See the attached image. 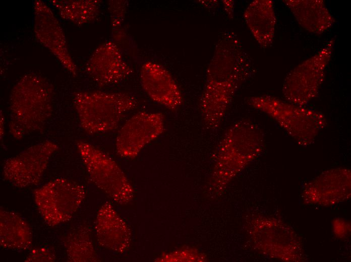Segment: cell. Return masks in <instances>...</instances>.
Segmentation results:
<instances>
[{
  "label": "cell",
  "instance_id": "cell-7",
  "mask_svg": "<svg viewBox=\"0 0 351 262\" xmlns=\"http://www.w3.org/2000/svg\"><path fill=\"white\" fill-rule=\"evenodd\" d=\"M85 196V190L74 181L53 179L34 191V201L45 222L53 227L69 221Z\"/></svg>",
  "mask_w": 351,
  "mask_h": 262
},
{
  "label": "cell",
  "instance_id": "cell-14",
  "mask_svg": "<svg viewBox=\"0 0 351 262\" xmlns=\"http://www.w3.org/2000/svg\"><path fill=\"white\" fill-rule=\"evenodd\" d=\"M95 230L98 243L106 249L122 252L129 246V228L108 203L102 205L98 212Z\"/></svg>",
  "mask_w": 351,
  "mask_h": 262
},
{
  "label": "cell",
  "instance_id": "cell-17",
  "mask_svg": "<svg viewBox=\"0 0 351 262\" xmlns=\"http://www.w3.org/2000/svg\"><path fill=\"white\" fill-rule=\"evenodd\" d=\"M31 228L18 213L0 209V245L3 248L18 251L29 249L32 244Z\"/></svg>",
  "mask_w": 351,
  "mask_h": 262
},
{
  "label": "cell",
  "instance_id": "cell-20",
  "mask_svg": "<svg viewBox=\"0 0 351 262\" xmlns=\"http://www.w3.org/2000/svg\"><path fill=\"white\" fill-rule=\"evenodd\" d=\"M128 4L127 1L124 0L109 1L108 2L113 35L115 40H120L122 36V26L127 11Z\"/></svg>",
  "mask_w": 351,
  "mask_h": 262
},
{
  "label": "cell",
  "instance_id": "cell-11",
  "mask_svg": "<svg viewBox=\"0 0 351 262\" xmlns=\"http://www.w3.org/2000/svg\"><path fill=\"white\" fill-rule=\"evenodd\" d=\"M34 31L37 40L47 48L72 75L77 68L69 52L62 26L51 8L43 1H35Z\"/></svg>",
  "mask_w": 351,
  "mask_h": 262
},
{
  "label": "cell",
  "instance_id": "cell-13",
  "mask_svg": "<svg viewBox=\"0 0 351 262\" xmlns=\"http://www.w3.org/2000/svg\"><path fill=\"white\" fill-rule=\"evenodd\" d=\"M141 86L154 102L175 110L183 103L181 89L170 72L162 65L148 61L141 66Z\"/></svg>",
  "mask_w": 351,
  "mask_h": 262
},
{
  "label": "cell",
  "instance_id": "cell-19",
  "mask_svg": "<svg viewBox=\"0 0 351 262\" xmlns=\"http://www.w3.org/2000/svg\"><path fill=\"white\" fill-rule=\"evenodd\" d=\"M63 243L69 261H96L98 259L90 231L86 226L70 230L64 237Z\"/></svg>",
  "mask_w": 351,
  "mask_h": 262
},
{
  "label": "cell",
  "instance_id": "cell-3",
  "mask_svg": "<svg viewBox=\"0 0 351 262\" xmlns=\"http://www.w3.org/2000/svg\"><path fill=\"white\" fill-rule=\"evenodd\" d=\"M263 139L260 128L249 120H239L229 127L217 147L213 184L226 183L260 152Z\"/></svg>",
  "mask_w": 351,
  "mask_h": 262
},
{
  "label": "cell",
  "instance_id": "cell-1",
  "mask_svg": "<svg viewBox=\"0 0 351 262\" xmlns=\"http://www.w3.org/2000/svg\"><path fill=\"white\" fill-rule=\"evenodd\" d=\"M250 58L235 34L223 33L215 46L206 71L200 99V109L206 126H220L233 97L252 72Z\"/></svg>",
  "mask_w": 351,
  "mask_h": 262
},
{
  "label": "cell",
  "instance_id": "cell-6",
  "mask_svg": "<svg viewBox=\"0 0 351 262\" xmlns=\"http://www.w3.org/2000/svg\"><path fill=\"white\" fill-rule=\"evenodd\" d=\"M77 147L90 180L97 187L120 204L131 200L132 186L112 158L85 141L78 142Z\"/></svg>",
  "mask_w": 351,
  "mask_h": 262
},
{
  "label": "cell",
  "instance_id": "cell-4",
  "mask_svg": "<svg viewBox=\"0 0 351 262\" xmlns=\"http://www.w3.org/2000/svg\"><path fill=\"white\" fill-rule=\"evenodd\" d=\"M137 103L136 99L129 94L101 91H80L73 99L80 125L90 135L114 130Z\"/></svg>",
  "mask_w": 351,
  "mask_h": 262
},
{
  "label": "cell",
  "instance_id": "cell-18",
  "mask_svg": "<svg viewBox=\"0 0 351 262\" xmlns=\"http://www.w3.org/2000/svg\"><path fill=\"white\" fill-rule=\"evenodd\" d=\"M99 0H52L50 3L63 19L77 25L95 21L100 15Z\"/></svg>",
  "mask_w": 351,
  "mask_h": 262
},
{
  "label": "cell",
  "instance_id": "cell-22",
  "mask_svg": "<svg viewBox=\"0 0 351 262\" xmlns=\"http://www.w3.org/2000/svg\"><path fill=\"white\" fill-rule=\"evenodd\" d=\"M224 8L226 13L230 18H232L233 16L234 2L233 1H222Z\"/></svg>",
  "mask_w": 351,
  "mask_h": 262
},
{
  "label": "cell",
  "instance_id": "cell-5",
  "mask_svg": "<svg viewBox=\"0 0 351 262\" xmlns=\"http://www.w3.org/2000/svg\"><path fill=\"white\" fill-rule=\"evenodd\" d=\"M247 103L272 118L301 144H310L326 123L320 112L270 95L250 97Z\"/></svg>",
  "mask_w": 351,
  "mask_h": 262
},
{
  "label": "cell",
  "instance_id": "cell-10",
  "mask_svg": "<svg viewBox=\"0 0 351 262\" xmlns=\"http://www.w3.org/2000/svg\"><path fill=\"white\" fill-rule=\"evenodd\" d=\"M164 126V117L161 113L140 112L134 114L117 134L116 152L125 158L137 156L146 145L163 133Z\"/></svg>",
  "mask_w": 351,
  "mask_h": 262
},
{
  "label": "cell",
  "instance_id": "cell-23",
  "mask_svg": "<svg viewBox=\"0 0 351 262\" xmlns=\"http://www.w3.org/2000/svg\"><path fill=\"white\" fill-rule=\"evenodd\" d=\"M4 117H3V114L1 115V139L3 138V137L4 136Z\"/></svg>",
  "mask_w": 351,
  "mask_h": 262
},
{
  "label": "cell",
  "instance_id": "cell-9",
  "mask_svg": "<svg viewBox=\"0 0 351 262\" xmlns=\"http://www.w3.org/2000/svg\"><path fill=\"white\" fill-rule=\"evenodd\" d=\"M58 148L57 145L50 140L27 148L5 161L2 169L3 178L18 188L37 185Z\"/></svg>",
  "mask_w": 351,
  "mask_h": 262
},
{
  "label": "cell",
  "instance_id": "cell-21",
  "mask_svg": "<svg viewBox=\"0 0 351 262\" xmlns=\"http://www.w3.org/2000/svg\"><path fill=\"white\" fill-rule=\"evenodd\" d=\"M56 259L54 251L47 247L40 246L31 250L25 261L27 262H51Z\"/></svg>",
  "mask_w": 351,
  "mask_h": 262
},
{
  "label": "cell",
  "instance_id": "cell-12",
  "mask_svg": "<svg viewBox=\"0 0 351 262\" xmlns=\"http://www.w3.org/2000/svg\"><path fill=\"white\" fill-rule=\"evenodd\" d=\"M85 71L99 86L120 83L133 73L118 45L111 41L104 42L95 49L86 62Z\"/></svg>",
  "mask_w": 351,
  "mask_h": 262
},
{
  "label": "cell",
  "instance_id": "cell-2",
  "mask_svg": "<svg viewBox=\"0 0 351 262\" xmlns=\"http://www.w3.org/2000/svg\"><path fill=\"white\" fill-rule=\"evenodd\" d=\"M53 88L44 77L27 74L14 86L9 99V132L21 140L43 130L53 111Z\"/></svg>",
  "mask_w": 351,
  "mask_h": 262
},
{
  "label": "cell",
  "instance_id": "cell-8",
  "mask_svg": "<svg viewBox=\"0 0 351 262\" xmlns=\"http://www.w3.org/2000/svg\"><path fill=\"white\" fill-rule=\"evenodd\" d=\"M334 44L335 39L332 38L287 74L282 87L283 95L287 101L305 106L318 95Z\"/></svg>",
  "mask_w": 351,
  "mask_h": 262
},
{
  "label": "cell",
  "instance_id": "cell-15",
  "mask_svg": "<svg viewBox=\"0 0 351 262\" xmlns=\"http://www.w3.org/2000/svg\"><path fill=\"white\" fill-rule=\"evenodd\" d=\"M300 25L307 31L320 34L330 29L335 20L323 0L282 1Z\"/></svg>",
  "mask_w": 351,
  "mask_h": 262
},
{
  "label": "cell",
  "instance_id": "cell-16",
  "mask_svg": "<svg viewBox=\"0 0 351 262\" xmlns=\"http://www.w3.org/2000/svg\"><path fill=\"white\" fill-rule=\"evenodd\" d=\"M245 21L257 42L263 47L273 43L276 17L273 1L255 0L244 13Z\"/></svg>",
  "mask_w": 351,
  "mask_h": 262
}]
</instances>
